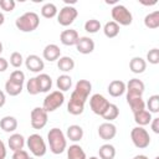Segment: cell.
<instances>
[{
	"instance_id": "6da1fadb",
	"label": "cell",
	"mask_w": 159,
	"mask_h": 159,
	"mask_svg": "<svg viewBox=\"0 0 159 159\" xmlns=\"http://www.w3.org/2000/svg\"><path fill=\"white\" fill-rule=\"evenodd\" d=\"M47 140L50 145V150L53 154H61L67 149V138L60 128H52L47 133Z\"/></svg>"
},
{
	"instance_id": "7a4b0ae2",
	"label": "cell",
	"mask_w": 159,
	"mask_h": 159,
	"mask_svg": "<svg viewBox=\"0 0 159 159\" xmlns=\"http://www.w3.org/2000/svg\"><path fill=\"white\" fill-rule=\"evenodd\" d=\"M40 25V17L34 11H27L15 20V26L22 32H32Z\"/></svg>"
},
{
	"instance_id": "3957f363",
	"label": "cell",
	"mask_w": 159,
	"mask_h": 159,
	"mask_svg": "<svg viewBox=\"0 0 159 159\" xmlns=\"http://www.w3.org/2000/svg\"><path fill=\"white\" fill-rule=\"evenodd\" d=\"M111 15H112V19H113L112 21H114L119 26L120 25L122 26H129L133 22V15L124 5H120V4L114 5L112 7Z\"/></svg>"
},
{
	"instance_id": "277c9868",
	"label": "cell",
	"mask_w": 159,
	"mask_h": 159,
	"mask_svg": "<svg viewBox=\"0 0 159 159\" xmlns=\"http://www.w3.org/2000/svg\"><path fill=\"white\" fill-rule=\"evenodd\" d=\"M26 144H27V148L30 149V152L32 153L34 157H37V158L43 157L47 152L46 143H45L43 138L37 133L30 134L29 138L26 139Z\"/></svg>"
},
{
	"instance_id": "5b68a950",
	"label": "cell",
	"mask_w": 159,
	"mask_h": 159,
	"mask_svg": "<svg viewBox=\"0 0 159 159\" xmlns=\"http://www.w3.org/2000/svg\"><path fill=\"white\" fill-rule=\"evenodd\" d=\"M130 139L134 144V147L139 148V149H144L147 147H149L150 144V135L148 133L147 129H144V127H134L130 130Z\"/></svg>"
},
{
	"instance_id": "8992f818",
	"label": "cell",
	"mask_w": 159,
	"mask_h": 159,
	"mask_svg": "<svg viewBox=\"0 0 159 159\" xmlns=\"http://www.w3.org/2000/svg\"><path fill=\"white\" fill-rule=\"evenodd\" d=\"M65 103V96L63 92L61 91H53L50 92L45 99H43V104L42 108L48 113V112H55L57 108H60L62 104Z\"/></svg>"
},
{
	"instance_id": "52a82bcc",
	"label": "cell",
	"mask_w": 159,
	"mask_h": 159,
	"mask_svg": "<svg viewBox=\"0 0 159 159\" xmlns=\"http://www.w3.org/2000/svg\"><path fill=\"white\" fill-rule=\"evenodd\" d=\"M78 16V10L75 6L65 5L57 14V22L61 26H70Z\"/></svg>"
},
{
	"instance_id": "ba28073f",
	"label": "cell",
	"mask_w": 159,
	"mask_h": 159,
	"mask_svg": "<svg viewBox=\"0 0 159 159\" xmlns=\"http://www.w3.org/2000/svg\"><path fill=\"white\" fill-rule=\"evenodd\" d=\"M47 119H48L47 112L42 107H35L31 111L30 122H31V127L34 129H42L47 124Z\"/></svg>"
},
{
	"instance_id": "9c48e42d",
	"label": "cell",
	"mask_w": 159,
	"mask_h": 159,
	"mask_svg": "<svg viewBox=\"0 0 159 159\" xmlns=\"http://www.w3.org/2000/svg\"><path fill=\"white\" fill-rule=\"evenodd\" d=\"M144 89H145V86H144L143 81H140L138 78L129 80V82L125 84V92H127L125 99L142 97L144 93Z\"/></svg>"
},
{
	"instance_id": "30bf717a",
	"label": "cell",
	"mask_w": 159,
	"mask_h": 159,
	"mask_svg": "<svg viewBox=\"0 0 159 159\" xmlns=\"http://www.w3.org/2000/svg\"><path fill=\"white\" fill-rule=\"evenodd\" d=\"M108 106H109V101L99 93H96L89 98V107L92 112L97 116H102L108 108Z\"/></svg>"
},
{
	"instance_id": "8fae6325",
	"label": "cell",
	"mask_w": 159,
	"mask_h": 159,
	"mask_svg": "<svg viewBox=\"0 0 159 159\" xmlns=\"http://www.w3.org/2000/svg\"><path fill=\"white\" fill-rule=\"evenodd\" d=\"M25 66L29 71H31L34 73H40L45 68L43 60L40 58V56H37V55H29L25 60Z\"/></svg>"
},
{
	"instance_id": "7c38bea8",
	"label": "cell",
	"mask_w": 159,
	"mask_h": 159,
	"mask_svg": "<svg viewBox=\"0 0 159 159\" xmlns=\"http://www.w3.org/2000/svg\"><path fill=\"white\" fill-rule=\"evenodd\" d=\"M117 134V127L112 122H104L98 127V135L103 140H111Z\"/></svg>"
},
{
	"instance_id": "4fadbf2b",
	"label": "cell",
	"mask_w": 159,
	"mask_h": 159,
	"mask_svg": "<svg viewBox=\"0 0 159 159\" xmlns=\"http://www.w3.org/2000/svg\"><path fill=\"white\" fill-rule=\"evenodd\" d=\"M76 48L82 55H88L94 51V41L88 36H82L76 42Z\"/></svg>"
},
{
	"instance_id": "5bb4252c",
	"label": "cell",
	"mask_w": 159,
	"mask_h": 159,
	"mask_svg": "<svg viewBox=\"0 0 159 159\" xmlns=\"http://www.w3.org/2000/svg\"><path fill=\"white\" fill-rule=\"evenodd\" d=\"M78 39H80V35H78L77 30H75V29L63 30L60 35V41L65 46H75Z\"/></svg>"
},
{
	"instance_id": "9a60e30c",
	"label": "cell",
	"mask_w": 159,
	"mask_h": 159,
	"mask_svg": "<svg viewBox=\"0 0 159 159\" xmlns=\"http://www.w3.org/2000/svg\"><path fill=\"white\" fill-rule=\"evenodd\" d=\"M42 56L46 61L48 62H53V61H57L60 57H61V50L57 45L55 43H48L45 46L43 51H42Z\"/></svg>"
},
{
	"instance_id": "2e32d148",
	"label": "cell",
	"mask_w": 159,
	"mask_h": 159,
	"mask_svg": "<svg viewBox=\"0 0 159 159\" xmlns=\"http://www.w3.org/2000/svg\"><path fill=\"white\" fill-rule=\"evenodd\" d=\"M108 93L112 97H120L122 94H124L125 92V83L120 80H113L109 84H108Z\"/></svg>"
},
{
	"instance_id": "e0dca14e",
	"label": "cell",
	"mask_w": 159,
	"mask_h": 159,
	"mask_svg": "<svg viewBox=\"0 0 159 159\" xmlns=\"http://www.w3.org/2000/svg\"><path fill=\"white\" fill-rule=\"evenodd\" d=\"M0 128L6 133H12L17 129V119L12 116H5L0 119Z\"/></svg>"
},
{
	"instance_id": "ac0fdd59",
	"label": "cell",
	"mask_w": 159,
	"mask_h": 159,
	"mask_svg": "<svg viewBox=\"0 0 159 159\" xmlns=\"http://www.w3.org/2000/svg\"><path fill=\"white\" fill-rule=\"evenodd\" d=\"M7 145L9 148L12 150V152H16V150H20L24 148L25 145V138L22 134L20 133H14L9 137L7 139Z\"/></svg>"
},
{
	"instance_id": "d6986e66",
	"label": "cell",
	"mask_w": 159,
	"mask_h": 159,
	"mask_svg": "<svg viewBox=\"0 0 159 159\" xmlns=\"http://www.w3.org/2000/svg\"><path fill=\"white\" fill-rule=\"evenodd\" d=\"M129 70L135 75L143 73L147 70V61L139 56H135L129 61Z\"/></svg>"
},
{
	"instance_id": "ffe728a7",
	"label": "cell",
	"mask_w": 159,
	"mask_h": 159,
	"mask_svg": "<svg viewBox=\"0 0 159 159\" xmlns=\"http://www.w3.org/2000/svg\"><path fill=\"white\" fill-rule=\"evenodd\" d=\"M66 138L70 139L71 142H80L83 138V129L81 125L72 124L67 128L66 130Z\"/></svg>"
},
{
	"instance_id": "44dd1931",
	"label": "cell",
	"mask_w": 159,
	"mask_h": 159,
	"mask_svg": "<svg viewBox=\"0 0 159 159\" xmlns=\"http://www.w3.org/2000/svg\"><path fill=\"white\" fill-rule=\"evenodd\" d=\"M73 91H75L76 93H78L80 96H82V97H84V98L88 99V96H89V93H91V91H92V84H91V82L87 81V80H80V81L76 83Z\"/></svg>"
},
{
	"instance_id": "7402d4cb",
	"label": "cell",
	"mask_w": 159,
	"mask_h": 159,
	"mask_svg": "<svg viewBox=\"0 0 159 159\" xmlns=\"http://www.w3.org/2000/svg\"><path fill=\"white\" fill-rule=\"evenodd\" d=\"M133 116H134V122L139 127L148 125L152 122V113L148 112L147 109H142L139 112H135V113H133Z\"/></svg>"
},
{
	"instance_id": "603a6c76",
	"label": "cell",
	"mask_w": 159,
	"mask_h": 159,
	"mask_svg": "<svg viewBox=\"0 0 159 159\" xmlns=\"http://www.w3.org/2000/svg\"><path fill=\"white\" fill-rule=\"evenodd\" d=\"M37 80V84H39V89L40 93L41 92H48L52 87V78L46 75V73H39V76H36Z\"/></svg>"
},
{
	"instance_id": "cb8c5ba5",
	"label": "cell",
	"mask_w": 159,
	"mask_h": 159,
	"mask_svg": "<svg viewBox=\"0 0 159 159\" xmlns=\"http://www.w3.org/2000/svg\"><path fill=\"white\" fill-rule=\"evenodd\" d=\"M66 150H67V159H87L84 150L78 144H72Z\"/></svg>"
},
{
	"instance_id": "d4e9b609",
	"label": "cell",
	"mask_w": 159,
	"mask_h": 159,
	"mask_svg": "<svg viewBox=\"0 0 159 159\" xmlns=\"http://www.w3.org/2000/svg\"><path fill=\"white\" fill-rule=\"evenodd\" d=\"M57 67L62 72H71L75 68V61L70 56H61L57 60Z\"/></svg>"
},
{
	"instance_id": "484cf974",
	"label": "cell",
	"mask_w": 159,
	"mask_h": 159,
	"mask_svg": "<svg viewBox=\"0 0 159 159\" xmlns=\"http://www.w3.org/2000/svg\"><path fill=\"white\" fill-rule=\"evenodd\" d=\"M98 155H99L101 159H114V157H116V148L112 144L106 143V144L99 147Z\"/></svg>"
},
{
	"instance_id": "4316f807",
	"label": "cell",
	"mask_w": 159,
	"mask_h": 159,
	"mask_svg": "<svg viewBox=\"0 0 159 159\" xmlns=\"http://www.w3.org/2000/svg\"><path fill=\"white\" fill-rule=\"evenodd\" d=\"M56 86H57L58 91H61V92L68 91L71 88V86H72V78H71V76H68L66 73L60 75L57 77V80H56Z\"/></svg>"
},
{
	"instance_id": "83f0119b",
	"label": "cell",
	"mask_w": 159,
	"mask_h": 159,
	"mask_svg": "<svg viewBox=\"0 0 159 159\" xmlns=\"http://www.w3.org/2000/svg\"><path fill=\"white\" fill-rule=\"evenodd\" d=\"M144 25L145 27L148 29H158L159 27V11H153V12H149L148 15H145L144 17Z\"/></svg>"
},
{
	"instance_id": "f1b7e54d",
	"label": "cell",
	"mask_w": 159,
	"mask_h": 159,
	"mask_svg": "<svg viewBox=\"0 0 159 159\" xmlns=\"http://www.w3.org/2000/svg\"><path fill=\"white\" fill-rule=\"evenodd\" d=\"M103 32H104L106 37L113 39V37L118 36V34H119V25L116 24L114 21H108L103 26Z\"/></svg>"
},
{
	"instance_id": "f546056e",
	"label": "cell",
	"mask_w": 159,
	"mask_h": 159,
	"mask_svg": "<svg viewBox=\"0 0 159 159\" xmlns=\"http://www.w3.org/2000/svg\"><path fill=\"white\" fill-rule=\"evenodd\" d=\"M57 14H58V10H57L56 5L52 4V2H46V4L42 5V7H41V15H42L45 19H52V17H55Z\"/></svg>"
},
{
	"instance_id": "4dcf8cb0",
	"label": "cell",
	"mask_w": 159,
	"mask_h": 159,
	"mask_svg": "<svg viewBox=\"0 0 159 159\" xmlns=\"http://www.w3.org/2000/svg\"><path fill=\"white\" fill-rule=\"evenodd\" d=\"M118 116H119V109H118V107H117L116 104H113V103H109L108 108L106 109V112H104L101 117H103V119H106L107 122H112V120L117 119Z\"/></svg>"
},
{
	"instance_id": "1f68e13d",
	"label": "cell",
	"mask_w": 159,
	"mask_h": 159,
	"mask_svg": "<svg viewBox=\"0 0 159 159\" xmlns=\"http://www.w3.org/2000/svg\"><path fill=\"white\" fill-rule=\"evenodd\" d=\"M84 111V104L83 103H80V102H76V101H72L70 99L68 104H67V112L72 116H80L82 114Z\"/></svg>"
},
{
	"instance_id": "d6a6232c",
	"label": "cell",
	"mask_w": 159,
	"mask_h": 159,
	"mask_svg": "<svg viewBox=\"0 0 159 159\" xmlns=\"http://www.w3.org/2000/svg\"><path fill=\"white\" fill-rule=\"evenodd\" d=\"M22 88H24V86H21V84H16V83H14V82H11V81H6V83H5V92L9 94V96H11V97H15V96H19L21 92H22Z\"/></svg>"
},
{
	"instance_id": "836d02e7",
	"label": "cell",
	"mask_w": 159,
	"mask_h": 159,
	"mask_svg": "<svg viewBox=\"0 0 159 159\" xmlns=\"http://www.w3.org/2000/svg\"><path fill=\"white\" fill-rule=\"evenodd\" d=\"M127 103L129 104V107H130V109H132L133 113L139 112V111H142V109H145V102L143 101L142 97H138V98H129V99H127Z\"/></svg>"
},
{
	"instance_id": "e575fe53",
	"label": "cell",
	"mask_w": 159,
	"mask_h": 159,
	"mask_svg": "<svg viewBox=\"0 0 159 159\" xmlns=\"http://www.w3.org/2000/svg\"><path fill=\"white\" fill-rule=\"evenodd\" d=\"M145 106L148 107V112L150 113H158L159 112V96L158 94H153L149 97L148 102L145 103Z\"/></svg>"
},
{
	"instance_id": "d590c367",
	"label": "cell",
	"mask_w": 159,
	"mask_h": 159,
	"mask_svg": "<svg viewBox=\"0 0 159 159\" xmlns=\"http://www.w3.org/2000/svg\"><path fill=\"white\" fill-rule=\"evenodd\" d=\"M84 30L88 32V34H96L101 30V22L96 19H89L86 21L84 24Z\"/></svg>"
},
{
	"instance_id": "8d00e7d4",
	"label": "cell",
	"mask_w": 159,
	"mask_h": 159,
	"mask_svg": "<svg viewBox=\"0 0 159 159\" xmlns=\"http://www.w3.org/2000/svg\"><path fill=\"white\" fill-rule=\"evenodd\" d=\"M9 81L16 83V84H21L24 86V82H25V73L20 70H15L11 72L10 77H9Z\"/></svg>"
},
{
	"instance_id": "74e56055",
	"label": "cell",
	"mask_w": 159,
	"mask_h": 159,
	"mask_svg": "<svg viewBox=\"0 0 159 159\" xmlns=\"http://www.w3.org/2000/svg\"><path fill=\"white\" fill-rule=\"evenodd\" d=\"M26 89H27V93L31 94V96H36V94L40 93L36 77H31V78L27 81V83H26Z\"/></svg>"
},
{
	"instance_id": "f35d334b",
	"label": "cell",
	"mask_w": 159,
	"mask_h": 159,
	"mask_svg": "<svg viewBox=\"0 0 159 159\" xmlns=\"http://www.w3.org/2000/svg\"><path fill=\"white\" fill-rule=\"evenodd\" d=\"M22 63H24V57H22V55H21L20 52L15 51V52H12V53L10 55V65H11L12 67L19 68V67H21Z\"/></svg>"
},
{
	"instance_id": "ab89813d",
	"label": "cell",
	"mask_w": 159,
	"mask_h": 159,
	"mask_svg": "<svg viewBox=\"0 0 159 159\" xmlns=\"http://www.w3.org/2000/svg\"><path fill=\"white\" fill-rule=\"evenodd\" d=\"M147 61L152 65H158L159 63V48L154 47L149 50L147 53Z\"/></svg>"
},
{
	"instance_id": "60d3db41",
	"label": "cell",
	"mask_w": 159,
	"mask_h": 159,
	"mask_svg": "<svg viewBox=\"0 0 159 159\" xmlns=\"http://www.w3.org/2000/svg\"><path fill=\"white\" fill-rule=\"evenodd\" d=\"M15 1L14 0H0V7L1 10L6 11V12H11L15 9Z\"/></svg>"
},
{
	"instance_id": "b9f144b4",
	"label": "cell",
	"mask_w": 159,
	"mask_h": 159,
	"mask_svg": "<svg viewBox=\"0 0 159 159\" xmlns=\"http://www.w3.org/2000/svg\"><path fill=\"white\" fill-rule=\"evenodd\" d=\"M29 157H30L29 153H27L26 150H24V149L16 150V152H14V154H12V159H27Z\"/></svg>"
},
{
	"instance_id": "7bdbcfd3",
	"label": "cell",
	"mask_w": 159,
	"mask_h": 159,
	"mask_svg": "<svg viewBox=\"0 0 159 159\" xmlns=\"http://www.w3.org/2000/svg\"><path fill=\"white\" fill-rule=\"evenodd\" d=\"M149 124H150V127H152V130H153L155 134H158V133H159V118H158V117L152 118V122H150Z\"/></svg>"
},
{
	"instance_id": "ee69618b",
	"label": "cell",
	"mask_w": 159,
	"mask_h": 159,
	"mask_svg": "<svg viewBox=\"0 0 159 159\" xmlns=\"http://www.w3.org/2000/svg\"><path fill=\"white\" fill-rule=\"evenodd\" d=\"M7 67H9V62H7V60L4 58V57H0V72L6 71Z\"/></svg>"
},
{
	"instance_id": "f6af8a7d",
	"label": "cell",
	"mask_w": 159,
	"mask_h": 159,
	"mask_svg": "<svg viewBox=\"0 0 159 159\" xmlns=\"http://www.w3.org/2000/svg\"><path fill=\"white\" fill-rule=\"evenodd\" d=\"M5 158H6V147L4 142L0 139V159H5Z\"/></svg>"
},
{
	"instance_id": "bcb514c9",
	"label": "cell",
	"mask_w": 159,
	"mask_h": 159,
	"mask_svg": "<svg viewBox=\"0 0 159 159\" xmlns=\"http://www.w3.org/2000/svg\"><path fill=\"white\" fill-rule=\"evenodd\" d=\"M5 102H6V96H5V92L0 89V108H1V107H4Z\"/></svg>"
},
{
	"instance_id": "7dc6e473",
	"label": "cell",
	"mask_w": 159,
	"mask_h": 159,
	"mask_svg": "<svg viewBox=\"0 0 159 159\" xmlns=\"http://www.w3.org/2000/svg\"><path fill=\"white\" fill-rule=\"evenodd\" d=\"M140 4H143V5H147V6H150V5H155V4H157V0H154V1H152V2H145V1H140Z\"/></svg>"
},
{
	"instance_id": "c3c4849f",
	"label": "cell",
	"mask_w": 159,
	"mask_h": 159,
	"mask_svg": "<svg viewBox=\"0 0 159 159\" xmlns=\"http://www.w3.org/2000/svg\"><path fill=\"white\" fill-rule=\"evenodd\" d=\"M133 159H149L147 155H143V154H139V155H135Z\"/></svg>"
},
{
	"instance_id": "681fc988",
	"label": "cell",
	"mask_w": 159,
	"mask_h": 159,
	"mask_svg": "<svg viewBox=\"0 0 159 159\" xmlns=\"http://www.w3.org/2000/svg\"><path fill=\"white\" fill-rule=\"evenodd\" d=\"M4 22H5V16H4V14L0 11V26H1Z\"/></svg>"
},
{
	"instance_id": "f907efd6",
	"label": "cell",
	"mask_w": 159,
	"mask_h": 159,
	"mask_svg": "<svg viewBox=\"0 0 159 159\" xmlns=\"http://www.w3.org/2000/svg\"><path fill=\"white\" fill-rule=\"evenodd\" d=\"M4 51V47H2V43H1V41H0V53Z\"/></svg>"
},
{
	"instance_id": "816d5d0a",
	"label": "cell",
	"mask_w": 159,
	"mask_h": 159,
	"mask_svg": "<svg viewBox=\"0 0 159 159\" xmlns=\"http://www.w3.org/2000/svg\"><path fill=\"white\" fill-rule=\"evenodd\" d=\"M87 159H99L98 157H89V158H87Z\"/></svg>"
},
{
	"instance_id": "f5cc1de1",
	"label": "cell",
	"mask_w": 159,
	"mask_h": 159,
	"mask_svg": "<svg viewBox=\"0 0 159 159\" xmlns=\"http://www.w3.org/2000/svg\"><path fill=\"white\" fill-rule=\"evenodd\" d=\"M27 159H35V158H32V157H29V158H27Z\"/></svg>"
},
{
	"instance_id": "db71d44e",
	"label": "cell",
	"mask_w": 159,
	"mask_h": 159,
	"mask_svg": "<svg viewBox=\"0 0 159 159\" xmlns=\"http://www.w3.org/2000/svg\"><path fill=\"white\" fill-rule=\"evenodd\" d=\"M155 159H159V157H155Z\"/></svg>"
}]
</instances>
